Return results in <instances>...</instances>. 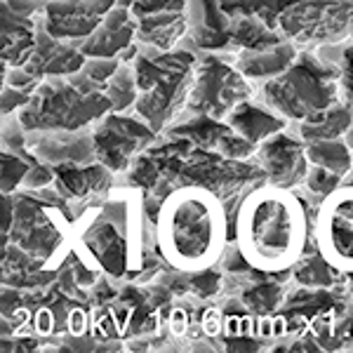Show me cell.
<instances>
[{"mask_svg": "<svg viewBox=\"0 0 353 353\" xmlns=\"http://www.w3.org/2000/svg\"><path fill=\"white\" fill-rule=\"evenodd\" d=\"M219 219V217H217ZM214 208L210 205L201 193H191V196L176 201L168 212L165 219V243L170 248V254L176 264H193V266H205L210 259V254L214 252V248H219V243H214Z\"/></svg>", "mask_w": 353, "mask_h": 353, "instance_id": "cell-2", "label": "cell"}, {"mask_svg": "<svg viewBox=\"0 0 353 353\" xmlns=\"http://www.w3.org/2000/svg\"><path fill=\"white\" fill-rule=\"evenodd\" d=\"M323 250L339 266H353V191H344L327 203L323 214Z\"/></svg>", "mask_w": 353, "mask_h": 353, "instance_id": "cell-3", "label": "cell"}, {"mask_svg": "<svg viewBox=\"0 0 353 353\" xmlns=\"http://www.w3.org/2000/svg\"><path fill=\"white\" fill-rule=\"evenodd\" d=\"M301 217L294 201L283 193H264L250 205L243 224V248L261 266H283L301 248Z\"/></svg>", "mask_w": 353, "mask_h": 353, "instance_id": "cell-1", "label": "cell"}, {"mask_svg": "<svg viewBox=\"0 0 353 353\" xmlns=\"http://www.w3.org/2000/svg\"><path fill=\"white\" fill-rule=\"evenodd\" d=\"M132 31H134L132 19L125 14V10H113V14L101 24L99 31L92 36V41L88 43V48H83V52L99 54V57L118 52L132 38Z\"/></svg>", "mask_w": 353, "mask_h": 353, "instance_id": "cell-4", "label": "cell"}]
</instances>
